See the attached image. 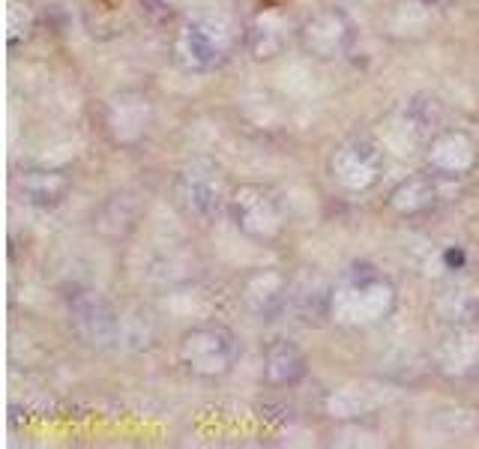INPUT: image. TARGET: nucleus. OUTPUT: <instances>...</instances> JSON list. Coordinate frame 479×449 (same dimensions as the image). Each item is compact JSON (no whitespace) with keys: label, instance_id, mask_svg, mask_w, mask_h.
I'll list each match as a JSON object with an SVG mask.
<instances>
[{"label":"nucleus","instance_id":"nucleus-1","mask_svg":"<svg viewBox=\"0 0 479 449\" xmlns=\"http://www.w3.org/2000/svg\"><path fill=\"white\" fill-rule=\"evenodd\" d=\"M395 287L372 264H354L345 269L329 297V317L338 326H372L393 315Z\"/></svg>","mask_w":479,"mask_h":449},{"label":"nucleus","instance_id":"nucleus-2","mask_svg":"<svg viewBox=\"0 0 479 449\" xmlns=\"http://www.w3.org/2000/svg\"><path fill=\"white\" fill-rule=\"evenodd\" d=\"M240 42L237 27L222 15H198L180 24L174 36V60L189 72L222 66Z\"/></svg>","mask_w":479,"mask_h":449},{"label":"nucleus","instance_id":"nucleus-3","mask_svg":"<svg viewBox=\"0 0 479 449\" xmlns=\"http://www.w3.org/2000/svg\"><path fill=\"white\" fill-rule=\"evenodd\" d=\"M234 189L228 186L225 171L210 159H195L180 168L174 180V201L195 222H216L228 210Z\"/></svg>","mask_w":479,"mask_h":449},{"label":"nucleus","instance_id":"nucleus-4","mask_svg":"<svg viewBox=\"0 0 479 449\" xmlns=\"http://www.w3.org/2000/svg\"><path fill=\"white\" fill-rule=\"evenodd\" d=\"M228 213H231L237 231L258 243H273L288 228V207L282 195L261 183L237 186L228 201Z\"/></svg>","mask_w":479,"mask_h":449},{"label":"nucleus","instance_id":"nucleus-5","mask_svg":"<svg viewBox=\"0 0 479 449\" xmlns=\"http://www.w3.org/2000/svg\"><path fill=\"white\" fill-rule=\"evenodd\" d=\"M237 356H240L237 336L222 324L195 326L180 338V363L195 377H222L234 368Z\"/></svg>","mask_w":479,"mask_h":449},{"label":"nucleus","instance_id":"nucleus-6","mask_svg":"<svg viewBox=\"0 0 479 449\" xmlns=\"http://www.w3.org/2000/svg\"><path fill=\"white\" fill-rule=\"evenodd\" d=\"M384 177V153L368 138H351L329 156V180L347 195L368 192Z\"/></svg>","mask_w":479,"mask_h":449},{"label":"nucleus","instance_id":"nucleus-7","mask_svg":"<svg viewBox=\"0 0 479 449\" xmlns=\"http://www.w3.org/2000/svg\"><path fill=\"white\" fill-rule=\"evenodd\" d=\"M297 39L306 54L317 60H338L354 48V24L338 6H324L297 27Z\"/></svg>","mask_w":479,"mask_h":449},{"label":"nucleus","instance_id":"nucleus-8","mask_svg":"<svg viewBox=\"0 0 479 449\" xmlns=\"http://www.w3.org/2000/svg\"><path fill=\"white\" fill-rule=\"evenodd\" d=\"M69 324L90 347L114 345L120 333V317L114 306L99 291H75L69 297Z\"/></svg>","mask_w":479,"mask_h":449},{"label":"nucleus","instance_id":"nucleus-9","mask_svg":"<svg viewBox=\"0 0 479 449\" xmlns=\"http://www.w3.org/2000/svg\"><path fill=\"white\" fill-rule=\"evenodd\" d=\"M428 168L437 177H464L476 168V141L464 129H441L428 138Z\"/></svg>","mask_w":479,"mask_h":449},{"label":"nucleus","instance_id":"nucleus-10","mask_svg":"<svg viewBox=\"0 0 479 449\" xmlns=\"http://www.w3.org/2000/svg\"><path fill=\"white\" fill-rule=\"evenodd\" d=\"M288 297H291V282L282 269H255L243 285V299L258 317H276L282 308H288Z\"/></svg>","mask_w":479,"mask_h":449},{"label":"nucleus","instance_id":"nucleus-11","mask_svg":"<svg viewBox=\"0 0 479 449\" xmlns=\"http://www.w3.org/2000/svg\"><path fill=\"white\" fill-rule=\"evenodd\" d=\"M288 36H291L288 15L278 6H267L249 22L243 42L255 60H273L276 54H282V48L288 45Z\"/></svg>","mask_w":479,"mask_h":449},{"label":"nucleus","instance_id":"nucleus-12","mask_svg":"<svg viewBox=\"0 0 479 449\" xmlns=\"http://www.w3.org/2000/svg\"><path fill=\"white\" fill-rule=\"evenodd\" d=\"M150 102L141 93H120L105 105V129L117 144H135L147 132Z\"/></svg>","mask_w":479,"mask_h":449},{"label":"nucleus","instance_id":"nucleus-13","mask_svg":"<svg viewBox=\"0 0 479 449\" xmlns=\"http://www.w3.org/2000/svg\"><path fill=\"white\" fill-rule=\"evenodd\" d=\"M72 189V177L60 168H30L18 177V192L30 207L52 210L57 207Z\"/></svg>","mask_w":479,"mask_h":449},{"label":"nucleus","instance_id":"nucleus-14","mask_svg":"<svg viewBox=\"0 0 479 449\" xmlns=\"http://www.w3.org/2000/svg\"><path fill=\"white\" fill-rule=\"evenodd\" d=\"M437 195H441L437 174H416V177L402 180V183L389 192L386 204L398 216H423L437 204Z\"/></svg>","mask_w":479,"mask_h":449},{"label":"nucleus","instance_id":"nucleus-15","mask_svg":"<svg viewBox=\"0 0 479 449\" xmlns=\"http://www.w3.org/2000/svg\"><path fill=\"white\" fill-rule=\"evenodd\" d=\"M264 375L269 384H297L306 375V356L291 338H273L264 347Z\"/></svg>","mask_w":479,"mask_h":449},{"label":"nucleus","instance_id":"nucleus-16","mask_svg":"<svg viewBox=\"0 0 479 449\" xmlns=\"http://www.w3.org/2000/svg\"><path fill=\"white\" fill-rule=\"evenodd\" d=\"M329 297H333V287H327L324 282H315L308 287V282L291 287V297H288V308L297 315L299 324H308V326H317L329 317Z\"/></svg>","mask_w":479,"mask_h":449},{"label":"nucleus","instance_id":"nucleus-17","mask_svg":"<svg viewBox=\"0 0 479 449\" xmlns=\"http://www.w3.org/2000/svg\"><path fill=\"white\" fill-rule=\"evenodd\" d=\"M407 120L414 123L416 132L432 135V129L443 123V108L434 96H416L407 102Z\"/></svg>","mask_w":479,"mask_h":449},{"label":"nucleus","instance_id":"nucleus-18","mask_svg":"<svg viewBox=\"0 0 479 449\" xmlns=\"http://www.w3.org/2000/svg\"><path fill=\"white\" fill-rule=\"evenodd\" d=\"M33 9H30V3H24V0H9L6 6V39L9 45H18L24 42V39H30V33H33Z\"/></svg>","mask_w":479,"mask_h":449},{"label":"nucleus","instance_id":"nucleus-19","mask_svg":"<svg viewBox=\"0 0 479 449\" xmlns=\"http://www.w3.org/2000/svg\"><path fill=\"white\" fill-rule=\"evenodd\" d=\"M443 261H446V267H449V269H458V267H464V249H462V246H453V249H446Z\"/></svg>","mask_w":479,"mask_h":449},{"label":"nucleus","instance_id":"nucleus-20","mask_svg":"<svg viewBox=\"0 0 479 449\" xmlns=\"http://www.w3.org/2000/svg\"><path fill=\"white\" fill-rule=\"evenodd\" d=\"M141 3H144V9H147V13H153V15H159V13H165V3H168V0H141Z\"/></svg>","mask_w":479,"mask_h":449},{"label":"nucleus","instance_id":"nucleus-21","mask_svg":"<svg viewBox=\"0 0 479 449\" xmlns=\"http://www.w3.org/2000/svg\"><path fill=\"white\" fill-rule=\"evenodd\" d=\"M419 3H423L425 9H449L455 0H419Z\"/></svg>","mask_w":479,"mask_h":449}]
</instances>
